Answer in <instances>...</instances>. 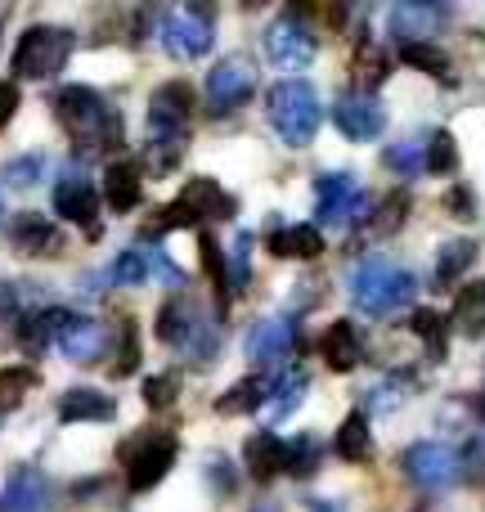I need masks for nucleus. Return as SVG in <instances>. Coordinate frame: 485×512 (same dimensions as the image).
Returning <instances> with one entry per match:
<instances>
[{
  "label": "nucleus",
  "instance_id": "obj_24",
  "mask_svg": "<svg viewBox=\"0 0 485 512\" xmlns=\"http://www.w3.org/2000/svg\"><path fill=\"white\" fill-rule=\"evenodd\" d=\"M270 252L283 256V261H315L324 252V234L315 225H288V230H279L270 239Z\"/></svg>",
  "mask_w": 485,
  "mask_h": 512
},
{
  "label": "nucleus",
  "instance_id": "obj_2",
  "mask_svg": "<svg viewBox=\"0 0 485 512\" xmlns=\"http://www.w3.org/2000/svg\"><path fill=\"white\" fill-rule=\"evenodd\" d=\"M189 108H194V95H189L185 81H167V86L153 90V99H149V135H153V167L158 171L176 167L180 153H185Z\"/></svg>",
  "mask_w": 485,
  "mask_h": 512
},
{
  "label": "nucleus",
  "instance_id": "obj_49",
  "mask_svg": "<svg viewBox=\"0 0 485 512\" xmlns=\"http://www.w3.org/2000/svg\"><path fill=\"white\" fill-rule=\"evenodd\" d=\"M315 512H333V508H324V499H319V504H315Z\"/></svg>",
  "mask_w": 485,
  "mask_h": 512
},
{
  "label": "nucleus",
  "instance_id": "obj_35",
  "mask_svg": "<svg viewBox=\"0 0 485 512\" xmlns=\"http://www.w3.org/2000/svg\"><path fill=\"white\" fill-rule=\"evenodd\" d=\"M427 171H436V176H450L454 167H459V144H454L450 131H436L432 140H427Z\"/></svg>",
  "mask_w": 485,
  "mask_h": 512
},
{
  "label": "nucleus",
  "instance_id": "obj_12",
  "mask_svg": "<svg viewBox=\"0 0 485 512\" xmlns=\"http://www.w3.org/2000/svg\"><path fill=\"white\" fill-rule=\"evenodd\" d=\"M252 90H256V63L247 59V54H225V59L207 72V99H212V113H234Z\"/></svg>",
  "mask_w": 485,
  "mask_h": 512
},
{
  "label": "nucleus",
  "instance_id": "obj_3",
  "mask_svg": "<svg viewBox=\"0 0 485 512\" xmlns=\"http://www.w3.org/2000/svg\"><path fill=\"white\" fill-rule=\"evenodd\" d=\"M54 113H59L63 131L72 135L81 153H99L104 144L117 140V117L108 113V104L90 86H68L54 95Z\"/></svg>",
  "mask_w": 485,
  "mask_h": 512
},
{
  "label": "nucleus",
  "instance_id": "obj_29",
  "mask_svg": "<svg viewBox=\"0 0 485 512\" xmlns=\"http://www.w3.org/2000/svg\"><path fill=\"white\" fill-rule=\"evenodd\" d=\"M265 396H270V382L265 378H243V382H234L221 400H216V409H221L225 418L230 414H252V409H265Z\"/></svg>",
  "mask_w": 485,
  "mask_h": 512
},
{
  "label": "nucleus",
  "instance_id": "obj_28",
  "mask_svg": "<svg viewBox=\"0 0 485 512\" xmlns=\"http://www.w3.org/2000/svg\"><path fill=\"white\" fill-rule=\"evenodd\" d=\"M337 454L346 463H369L373 459V436H369V418L351 414L342 427H337Z\"/></svg>",
  "mask_w": 485,
  "mask_h": 512
},
{
  "label": "nucleus",
  "instance_id": "obj_25",
  "mask_svg": "<svg viewBox=\"0 0 485 512\" xmlns=\"http://www.w3.org/2000/svg\"><path fill=\"white\" fill-rule=\"evenodd\" d=\"M140 167L135 162H113L104 176V194H108V207L113 212H131L135 203H140Z\"/></svg>",
  "mask_w": 485,
  "mask_h": 512
},
{
  "label": "nucleus",
  "instance_id": "obj_11",
  "mask_svg": "<svg viewBox=\"0 0 485 512\" xmlns=\"http://www.w3.org/2000/svg\"><path fill=\"white\" fill-rule=\"evenodd\" d=\"M225 221V216H234V198L230 194H221V185L216 180H207V176H198V180H189L185 185V194L176 198V203L162 212V221H158V230H176V225H198V221Z\"/></svg>",
  "mask_w": 485,
  "mask_h": 512
},
{
  "label": "nucleus",
  "instance_id": "obj_45",
  "mask_svg": "<svg viewBox=\"0 0 485 512\" xmlns=\"http://www.w3.org/2000/svg\"><path fill=\"white\" fill-rule=\"evenodd\" d=\"M14 315H18V292L9 283H0V324H9Z\"/></svg>",
  "mask_w": 485,
  "mask_h": 512
},
{
  "label": "nucleus",
  "instance_id": "obj_19",
  "mask_svg": "<svg viewBox=\"0 0 485 512\" xmlns=\"http://www.w3.org/2000/svg\"><path fill=\"white\" fill-rule=\"evenodd\" d=\"M319 355H324V360H328V369H337V373H351L355 364L364 360L360 328H355L351 319H337V324H328L324 342H319Z\"/></svg>",
  "mask_w": 485,
  "mask_h": 512
},
{
  "label": "nucleus",
  "instance_id": "obj_50",
  "mask_svg": "<svg viewBox=\"0 0 485 512\" xmlns=\"http://www.w3.org/2000/svg\"><path fill=\"white\" fill-rule=\"evenodd\" d=\"M252 512H279V508H252Z\"/></svg>",
  "mask_w": 485,
  "mask_h": 512
},
{
  "label": "nucleus",
  "instance_id": "obj_42",
  "mask_svg": "<svg viewBox=\"0 0 485 512\" xmlns=\"http://www.w3.org/2000/svg\"><path fill=\"white\" fill-rule=\"evenodd\" d=\"M41 167H45V158H41V153H27V158L9 162V167H5V180H9V185H14V189H27L36 176H41Z\"/></svg>",
  "mask_w": 485,
  "mask_h": 512
},
{
  "label": "nucleus",
  "instance_id": "obj_10",
  "mask_svg": "<svg viewBox=\"0 0 485 512\" xmlns=\"http://www.w3.org/2000/svg\"><path fill=\"white\" fill-rule=\"evenodd\" d=\"M364 212H369V194L355 185V176L328 171L315 180V216L328 230H346V225L364 221Z\"/></svg>",
  "mask_w": 485,
  "mask_h": 512
},
{
  "label": "nucleus",
  "instance_id": "obj_8",
  "mask_svg": "<svg viewBox=\"0 0 485 512\" xmlns=\"http://www.w3.org/2000/svg\"><path fill=\"white\" fill-rule=\"evenodd\" d=\"M216 41V23L212 9L203 5H180L162 14V50L176 59H203Z\"/></svg>",
  "mask_w": 485,
  "mask_h": 512
},
{
  "label": "nucleus",
  "instance_id": "obj_23",
  "mask_svg": "<svg viewBox=\"0 0 485 512\" xmlns=\"http://www.w3.org/2000/svg\"><path fill=\"white\" fill-rule=\"evenodd\" d=\"M117 414V405L104 396V391H90V387H72L68 396L59 400V418L63 423H108Z\"/></svg>",
  "mask_w": 485,
  "mask_h": 512
},
{
  "label": "nucleus",
  "instance_id": "obj_38",
  "mask_svg": "<svg viewBox=\"0 0 485 512\" xmlns=\"http://www.w3.org/2000/svg\"><path fill=\"white\" fill-rule=\"evenodd\" d=\"M387 162L400 171V176H414V171H427V167H423V162H427V144H414V140L396 144V149H387Z\"/></svg>",
  "mask_w": 485,
  "mask_h": 512
},
{
  "label": "nucleus",
  "instance_id": "obj_37",
  "mask_svg": "<svg viewBox=\"0 0 485 512\" xmlns=\"http://www.w3.org/2000/svg\"><path fill=\"white\" fill-rule=\"evenodd\" d=\"M315 468H319V441L315 436H297L288 445V472L292 477H310Z\"/></svg>",
  "mask_w": 485,
  "mask_h": 512
},
{
  "label": "nucleus",
  "instance_id": "obj_46",
  "mask_svg": "<svg viewBox=\"0 0 485 512\" xmlns=\"http://www.w3.org/2000/svg\"><path fill=\"white\" fill-rule=\"evenodd\" d=\"M382 216H387V221H382V230H400V221H405V194L391 198L387 212H382Z\"/></svg>",
  "mask_w": 485,
  "mask_h": 512
},
{
  "label": "nucleus",
  "instance_id": "obj_16",
  "mask_svg": "<svg viewBox=\"0 0 485 512\" xmlns=\"http://www.w3.org/2000/svg\"><path fill=\"white\" fill-rule=\"evenodd\" d=\"M292 351H297V324L283 315L261 319V324L247 333V360H256V364H279V360H288Z\"/></svg>",
  "mask_w": 485,
  "mask_h": 512
},
{
  "label": "nucleus",
  "instance_id": "obj_20",
  "mask_svg": "<svg viewBox=\"0 0 485 512\" xmlns=\"http://www.w3.org/2000/svg\"><path fill=\"white\" fill-rule=\"evenodd\" d=\"M445 18L450 14H445L441 5H396L387 23H391V36H400L405 45H418V41H427Z\"/></svg>",
  "mask_w": 485,
  "mask_h": 512
},
{
  "label": "nucleus",
  "instance_id": "obj_17",
  "mask_svg": "<svg viewBox=\"0 0 485 512\" xmlns=\"http://www.w3.org/2000/svg\"><path fill=\"white\" fill-rule=\"evenodd\" d=\"M54 207H59V216H68V221L86 225L90 234H95V216H99V198H95V185H90L81 171H68V176L54 185Z\"/></svg>",
  "mask_w": 485,
  "mask_h": 512
},
{
  "label": "nucleus",
  "instance_id": "obj_21",
  "mask_svg": "<svg viewBox=\"0 0 485 512\" xmlns=\"http://www.w3.org/2000/svg\"><path fill=\"white\" fill-rule=\"evenodd\" d=\"M243 459H247V472H252L256 481H274L283 468H288V445H283L274 432H252L243 445Z\"/></svg>",
  "mask_w": 485,
  "mask_h": 512
},
{
  "label": "nucleus",
  "instance_id": "obj_14",
  "mask_svg": "<svg viewBox=\"0 0 485 512\" xmlns=\"http://www.w3.org/2000/svg\"><path fill=\"white\" fill-rule=\"evenodd\" d=\"M54 342H59V351L68 355L72 364H99L108 351L104 324H95V319H86V315H72V310H59Z\"/></svg>",
  "mask_w": 485,
  "mask_h": 512
},
{
  "label": "nucleus",
  "instance_id": "obj_7",
  "mask_svg": "<svg viewBox=\"0 0 485 512\" xmlns=\"http://www.w3.org/2000/svg\"><path fill=\"white\" fill-rule=\"evenodd\" d=\"M68 54H72V32L41 23V27H27V32L18 36L9 68H14L23 81H50V77L63 72Z\"/></svg>",
  "mask_w": 485,
  "mask_h": 512
},
{
  "label": "nucleus",
  "instance_id": "obj_40",
  "mask_svg": "<svg viewBox=\"0 0 485 512\" xmlns=\"http://www.w3.org/2000/svg\"><path fill=\"white\" fill-rule=\"evenodd\" d=\"M247 261H252V234H239L234 239V252H230V288L234 292H243L247 288Z\"/></svg>",
  "mask_w": 485,
  "mask_h": 512
},
{
  "label": "nucleus",
  "instance_id": "obj_13",
  "mask_svg": "<svg viewBox=\"0 0 485 512\" xmlns=\"http://www.w3.org/2000/svg\"><path fill=\"white\" fill-rule=\"evenodd\" d=\"M315 50H319L315 32H310L297 14H279L270 23V32H265V54H270V63H279V68H288V72L306 68V63L315 59Z\"/></svg>",
  "mask_w": 485,
  "mask_h": 512
},
{
  "label": "nucleus",
  "instance_id": "obj_18",
  "mask_svg": "<svg viewBox=\"0 0 485 512\" xmlns=\"http://www.w3.org/2000/svg\"><path fill=\"white\" fill-rule=\"evenodd\" d=\"M9 239H14V248L23 256H59L63 252V230L54 221H45V216H36V212L18 216L14 230H9Z\"/></svg>",
  "mask_w": 485,
  "mask_h": 512
},
{
  "label": "nucleus",
  "instance_id": "obj_27",
  "mask_svg": "<svg viewBox=\"0 0 485 512\" xmlns=\"http://www.w3.org/2000/svg\"><path fill=\"white\" fill-rule=\"evenodd\" d=\"M306 387H310V378H306V373H301V369L283 373V378L270 387V400H265V418H270V423H279V418H288L292 409L301 405V396H306Z\"/></svg>",
  "mask_w": 485,
  "mask_h": 512
},
{
  "label": "nucleus",
  "instance_id": "obj_5",
  "mask_svg": "<svg viewBox=\"0 0 485 512\" xmlns=\"http://www.w3.org/2000/svg\"><path fill=\"white\" fill-rule=\"evenodd\" d=\"M158 337L167 346H176V351H185L194 364H212L216 346H221L216 324H207V315L189 297H171L158 310Z\"/></svg>",
  "mask_w": 485,
  "mask_h": 512
},
{
  "label": "nucleus",
  "instance_id": "obj_32",
  "mask_svg": "<svg viewBox=\"0 0 485 512\" xmlns=\"http://www.w3.org/2000/svg\"><path fill=\"white\" fill-rule=\"evenodd\" d=\"M400 59L409 63V68H418V72H432V77H450V54L441 50V45H432V41H418V45H400Z\"/></svg>",
  "mask_w": 485,
  "mask_h": 512
},
{
  "label": "nucleus",
  "instance_id": "obj_1",
  "mask_svg": "<svg viewBox=\"0 0 485 512\" xmlns=\"http://www.w3.org/2000/svg\"><path fill=\"white\" fill-rule=\"evenodd\" d=\"M414 292H418V279L405 265L387 261V256H373V261L351 270V301L373 319L405 310L409 301H414Z\"/></svg>",
  "mask_w": 485,
  "mask_h": 512
},
{
  "label": "nucleus",
  "instance_id": "obj_41",
  "mask_svg": "<svg viewBox=\"0 0 485 512\" xmlns=\"http://www.w3.org/2000/svg\"><path fill=\"white\" fill-rule=\"evenodd\" d=\"M441 324H445V319L436 315V310H418V315H414V333L432 342V355H436V360L445 355V328H441Z\"/></svg>",
  "mask_w": 485,
  "mask_h": 512
},
{
  "label": "nucleus",
  "instance_id": "obj_22",
  "mask_svg": "<svg viewBox=\"0 0 485 512\" xmlns=\"http://www.w3.org/2000/svg\"><path fill=\"white\" fill-rule=\"evenodd\" d=\"M45 508H50V486H45V477H36L32 468H18L5 486L0 512H45Z\"/></svg>",
  "mask_w": 485,
  "mask_h": 512
},
{
  "label": "nucleus",
  "instance_id": "obj_48",
  "mask_svg": "<svg viewBox=\"0 0 485 512\" xmlns=\"http://www.w3.org/2000/svg\"><path fill=\"white\" fill-rule=\"evenodd\" d=\"M203 261H207V274H212V279H221V256H216L212 234H203Z\"/></svg>",
  "mask_w": 485,
  "mask_h": 512
},
{
  "label": "nucleus",
  "instance_id": "obj_9",
  "mask_svg": "<svg viewBox=\"0 0 485 512\" xmlns=\"http://www.w3.org/2000/svg\"><path fill=\"white\" fill-rule=\"evenodd\" d=\"M405 477L423 490H450L463 481V454L445 441H418L405 450Z\"/></svg>",
  "mask_w": 485,
  "mask_h": 512
},
{
  "label": "nucleus",
  "instance_id": "obj_39",
  "mask_svg": "<svg viewBox=\"0 0 485 512\" xmlns=\"http://www.w3.org/2000/svg\"><path fill=\"white\" fill-rule=\"evenodd\" d=\"M180 396V373H158V378H144V400L153 409H167Z\"/></svg>",
  "mask_w": 485,
  "mask_h": 512
},
{
  "label": "nucleus",
  "instance_id": "obj_34",
  "mask_svg": "<svg viewBox=\"0 0 485 512\" xmlns=\"http://www.w3.org/2000/svg\"><path fill=\"white\" fill-rule=\"evenodd\" d=\"M149 265H153V252L126 248V252L113 261V283H126V288H135V283L149 279Z\"/></svg>",
  "mask_w": 485,
  "mask_h": 512
},
{
  "label": "nucleus",
  "instance_id": "obj_47",
  "mask_svg": "<svg viewBox=\"0 0 485 512\" xmlns=\"http://www.w3.org/2000/svg\"><path fill=\"white\" fill-rule=\"evenodd\" d=\"M445 207H450V212H459L463 221H468V216H472V194H468V189H454V194L445 198Z\"/></svg>",
  "mask_w": 485,
  "mask_h": 512
},
{
  "label": "nucleus",
  "instance_id": "obj_43",
  "mask_svg": "<svg viewBox=\"0 0 485 512\" xmlns=\"http://www.w3.org/2000/svg\"><path fill=\"white\" fill-rule=\"evenodd\" d=\"M135 364H140V346H135V324H126L122 328V360H117V378H131L135 373Z\"/></svg>",
  "mask_w": 485,
  "mask_h": 512
},
{
  "label": "nucleus",
  "instance_id": "obj_15",
  "mask_svg": "<svg viewBox=\"0 0 485 512\" xmlns=\"http://www.w3.org/2000/svg\"><path fill=\"white\" fill-rule=\"evenodd\" d=\"M333 122L346 140H378L382 126H387V108H382L378 95H364V90H351V95L337 99Z\"/></svg>",
  "mask_w": 485,
  "mask_h": 512
},
{
  "label": "nucleus",
  "instance_id": "obj_36",
  "mask_svg": "<svg viewBox=\"0 0 485 512\" xmlns=\"http://www.w3.org/2000/svg\"><path fill=\"white\" fill-rule=\"evenodd\" d=\"M382 77H387V59H382V50L373 41H360V50H355V81L364 86V95H369V86H378Z\"/></svg>",
  "mask_w": 485,
  "mask_h": 512
},
{
  "label": "nucleus",
  "instance_id": "obj_33",
  "mask_svg": "<svg viewBox=\"0 0 485 512\" xmlns=\"http://www.w3.org/2000/svg\"><path fill=\"white\" fill-rule=\"evenodd\" d=\"M54 324H59V310H45V315H27L23 328H18V346H23V355L41 360V351H45V342H50Z\"/></svg>",
  "mask_w": 485,
  "mask_h": 512
},
{
  "label": "nucleus",
  "instance_id": "obj_30",
  "mask_svg": "<svg viewBox=\"0 0 485 512\" xmlns=\"http://www.w3.org/2000/svg\"><path fill=\"white\" fill-rule=\"evenodd\" d=\"M477 261V243L472 239H454L441 248V261H436V288H450V283H459V274L468 270V265Z\"/></svg>",
  "mask_w": 485,
  "mask_h": 512
},
{
  "label": "nucleus",
  "instance_id": "obj_6",
  "mask_svg": "<svg viewBox=\"0 0 485 512\" xmlns=\"http://www.w3.org/2000/svg\"><path fill=\"white\" fill-rule=\"evenodd\" d=\"M176 450H180L176 432H162V427H149V432H140L135 441H126L122 445L126 486H131L135 495L153 490L171 472V463H176Z\"/></svg>",
  "mask_w": 485,
  "mask_h": 512
},
{
  "label": "nucleus",
  "instance_id": "obj_4",
  "mask_svg": "<svg viewBox=\"0 0 485 512\" xmlns=\"http://www.w3.org/2000/svg\"><path fill=\"white\" fill-rule=\"evenodd\" d=\"M265 113H270L274 131H279V140L288 144V149H306L319 131L324 108H319L315 86L288 77V81H279V86H270V95H265Z\"/></svg>",
  "mask_w": 485,
  "mask_h": 512
},
{
  "label": "nucleus",
  "instance_id": "obj_44",
  "mask_svg": "<svg viewBox=\"0 0 485 512\" xmlns=\"http://www.w3.org/2000/svg\"><path fill=\"white\" fill-rule=\"evenodd\" d=\"M14 113H18V86L14 81H0V131L14 122Z\"/></svg>",
  "mask_w": 485,
  "mask_h": 512
},
{
  "label": "nucleus",
  "instance_id": "obj_26",
  "mask_svg": "<svg viewBox=\"0 0 485 512\" xmlns=\"http://www.w3.org/2000/svg\"><path fill=\"white\" fill-rule=\"evenodd\" d=\"M454 328L463 337H485V279L459 288V297H454Z\"/></svg>",
  "mask_w": 485,
  "mask_h": 512
},
{
  "label": "nucleus",
  "instance_id": "obj_31",
  "mask_svg": "<svg viewBox=\"0 0 485 512\" xmlns=\"http://www.w3.org/2000/svg\"><path fill=\"white\" fill-rule=\"evenodd\" d=\"M36 387V369L32 364H14V369H0V414H14L27 400V391Z\"/></svg>",
  "mask_w": 485,
  "mask_h": 512
}]
</instances>
